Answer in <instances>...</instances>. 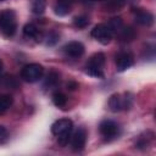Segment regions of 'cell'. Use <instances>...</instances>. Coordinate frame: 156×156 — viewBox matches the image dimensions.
<instances>
[{
    "label": "cell",
    "instance_id": "cell-1",
    "mask_svg": "<svg viewBox=\"0 0 156 156\" xmlns=\"http://www.w3.org/2000/svg\"><path fill=\"white\" fill-rule=\"evenodd\" d=\"M17 22L16 15L12 10L7 9L0 12V30L5 37H12L16 33Z\"/></svg>",
    "mask_w": 156,
    "mask_h": 156
},
{
    "label": "cell",
    "instance_id": "cell-2",
    "mask_svg": "<svg viewBox=\"0 0 156 156\" xmlns=\"http://www.w3.org/2000/svg\"><path fill=\"white\" fill-rule=\"evenodd\" d=\"M104 66H105V55L102 52L94 54L85 65V73L95 78H104Z\"/></svg>",
    "mask_w": 156,
    "mask_h": 156
},
{
    "label": "cell",
    "instance_id": "cell-3",
    "mask_svg": "<svg viewBox=\"0 0 156 156\" xmlns=\"http://www.w3.org/2000/svg\"><path fill=\"white\" fill-rule=\"evenodd\" d=\"M44 74V68L39 63H29L21 69V78L28 83L38 82Z\"/></svg>",
    "mask_w": 156,
    "mask_h": 156
},
{
    "label": "cell",
    "instance_id": "cell-4",
    "mask_svg": "<svg viewBox=\"0 0 156 156\" xmlns=\"http://www.w3.org/2000/svg\"><path fill=\"white\" fill-rule=\"evenodd\" d=\"M91 37L95 38L99 43L106 45V44H108L111 41V39L113 37V32L111 30V28L107 24L100 23V24H96L91 29Z\"/></svg>",
    "mask_w": 156,
    "mask_h": 156
},
{
    "label": "cell",
    "instance_id": "cell-5",
    "mask_svg": "<svg viewBox=\"0 0 156 156\" xmlns=\"http://www.w3.org/2000/svg\"><path fill=\"white\" fill-rule=\"evenodd\" d=\"M110 110L113 112H118L122 110H127L132 106V98H128V95H121V94H113L108 100Z\"/></svg>",
    "mask_w": 156,
    "mask_h": 156
},
{
    "label": "cell",
    "instance_id": "cell-6",
    "mask_svg": "<svg viewBox=\"0 0 156 156\" xmlns=\"http://www.w3.org/2000/svg\"><path fill=\"white\" fill-rule=\"evenodd\" d=\"M99 132L106 139H113L118 135L119 127L116 122H113L111 119H105L99 124Z\"/></svg>",
    "mask_w": 156,
    "mask_h": 156
},
{
    "label": "cell",
    "instance_id": "cell-7",
    "mask_svg": "<svg viewBox=\"0 0 156 156\" xmlns=\"http://www.w3.org/2000/svg\"><path fill=\"white\" fill-rule=\"evenodd\" d=\"M73 129V123L68 118H61L52 123L51 132L55 135H62V134H71Z\"/></svg>",
    "mask_w": 156,
    "mask_h": 156
},
{
    "label": "cell",
    "instance_id": "cell-8",
    "mask_svg": "<svg viewBox=\"0 0 156 156\" xmlns=\"http://www.w3.org/2000/svg\"><path fill=\"white\" fill-rule=\"evenodd\" d=\"M71 146L74 151H80L83 150V147L85 146V141H87V130L84 128H78L73 135H71Z\"/></svg>",
    "mask_w": 156,
    "mask_h": 156
},
{
    "label": "cell",
    "instance_id": "cell-9",
    "mask_svg": "<svg viewBox=\"0 0 156 156\" xmlns=\"http://www.w3.org/2000/svg\"><path fill=\"white\" fill-rule=\"evenodd\" d=\"M134 63L133 56L129 52H119L116 56V68L118 72H123L126 69H128L129 67H132Z\"/></svg>",
    "mask_w": 156,
    "mask_h": 156
},
{
    "label": "cell",
    "instance_id": "cell-10",
    "mask_svg": "<svg viewBox=\"0 0 156 156\" xmlns=\"http://www.w3.org/2000/svg\"><path fill=\"white\" fill-rule=\"evenodd\" d=\"M63 51L67 56L78 58L84 54V45L79 41H69L63 46Z\"/></svg>",
    "mask_w": 156,
    "mask_h": 156
},
{
    "label": "cell",
    "instance_id": "cell-11",
    "mask_svg": "<svg viewBox=\"0 0 156 156\" xmlns=\"http://www.w3.org/2000/svg\"><path fill=\"white\" fill-rule=\"evenodd\" d=\"M135 20L141 26H151L154 23V16L152 13H150L149 11L146 10H143V9H138L135 10Z\"/></svg>",
    "mask_w": 156,
    "mask_h": 156
},
{
    "label": "cell",
    "instance_id": "cell-12",
    "mask_svg": "<svg viewBox=\"0 0 156 156\" xmlns=\"http://www.w3.org/2000/svg\"><path fill=\"white\" fill-rule=\"evenodd\" d=\"M23 34L28 38H33L37 41H40L43 39V33L33 24V23H27L23 27Z\"/></svg>",
    "mask_w": 156,
    "mask_h": 156
},
{
    "label": "cell",
    "instance_id": "cell-13",
    "mask_svg": "<svg viewBox=\"0 0 156 156\" xmlns=\"http://www.w3.org/2000/svg\"><path fill=\"white\" fill-rule=\"evenodd\" d=\"M119 39L122 41H130L135 38V30L132 27H122L119 30Z\"/></svg>",
    "mask_w": 156,
    "mask_h": 156
},
{
    "label": "cell",
    "instance_id": "cell-14",
    "mask_svg": "<svg viewBox=\"0 0 156 156\" xmlns=\"http://www.w3.org/2000/svg\"><path fill=\"white\" fill-rule=\"evenodd\" d=\"M71 6L69 4H66V2H62V1H57L56 5L54 6V11L57 16H66L71 12Z\"/></svg>",
    "mask_w": 156,
    "mask_h": 156
},
{
    "label": "cell",
    "instance_id": "cell-15",
    "mask_svg": "<svg viewBox=\"0 0 156 156\" xmlns=\"http://www.w3.org/2000/svg\"><path fill=\"white\" fill-rule=\"evenodd\" d=\"M126 0H107V2L104 5L105 11L108 12H113V11H118L119 9L123 7Z\"/></svg>",
    "mask_w": 156,
    "mask_h": 156
},
{
    "label": "cell",
    "instance_id": "cell-16",
    "mask_svg": "<svg viewBox=\"0 0 156 156\" xmlns=\"http://www.w3.org/2000/svg\"><path fill=\"white\" fill-rule=\"evenodd\" d=\"M58 82H60V76H58V73L55 72V71H50V72L48 73V76H46V79H45V87H48V88H54V87H56V85L58 84Z\"/></svg>",
    "mask_w": 156,
    "mask_h": 156
},
{
    "label": "cell",
    "instance_id": "cell-17",
    "mask_svg": "<svg viewBox=\"0 0 156 156\" xmlns=\"http://www.w3.org/2000/svg\"><path fill=\"white\" fill-rule=\"evenodd\" d=\"M13 99L11 95H0V113H4L11 107Z\"/></svg>",
    "mask_w": 156,
    "mask_h": 156
},
{
    "label": "cell",
    "instance_id": "cell-18",
    "mask_svg": "<svg viewBox=\"0 0 156 156\" xmlns=\"http://www.w3.org/2000/svg\"><path fill=\"white\" fill-rule=\"evenodd\" d=\"M52 101H54V104H55L57 107L63 108V107L66 106V104H67V96H66L63 93L56 91V93H54V95H52Z\"/></svg>",
    "mask_w": 156,
    "mask_h": 156
},
{
    "label": "cell",
    "instance_id": "cell-19",
    "mask_svg": "<svg viewBox=\"0 0 156 156\" xmlns=\"http://www.w3.org/2000/svg\"><path fill=\"white\" fill-rule=\"evenodd\" d=\"M46 7V0H32V11L34 13H43Z\"/></svg>",
    "mask_w": 156,
    "mask_h": 156
},
{
    "label": "cell",
    "instance_id": "cell-20",
    "mask_svg": "<svg viewBox=\"0 0 156 156\" xmlns=\"http://www.w3.org/2000/svg\"><path fill=\"white\" fill-rule=\"evenodd\" d=\"M107 26L111 28V30H112L113 34H115V33H117V32L123 27V23H122V20H121L119 17H116V18H112V20L108 22Z\"/></svg>",
    "mask_w": 156,
    "mask_h": 156
},
{
    "label": "cell",
    "instance_id": "cell-21",
    "mask_svg": "<svg viewBox=\"0 0 156 156\" xmlns=\"http://www.w3.org/2000/svg\"><path fill=\"white\" fill-rule=\"evenodd\" d=\"M73 23L78 28H84V27H87L89 24V20H88L87 16H77L73 20Z\"/></svg>",
    "mask_w": 156,
    "mask_h": 156
},
{
    "label": "cell",
    "instance_id": "cell-22",
    "mask_svg": "<svg viewBox=\"0 0 156 156\" xmlns=\"http://www.w3.org/2000/svg\"><path fill=\"white\" fill-rule=\"evenodd\" d=\"M57 40H58V34L55 33V32L49 33V35L46 37V44L48 45H54V44L57 43Z\"/></svg>",
    "mask_w": 156,
    "mask_h": 156
},
{
    "label": "cell",
    "instance_id": "cell-23",
    "mask_svg": "<svg viewBox=\"0 0 156 156\" xmlns=\"http://www.w3.org/2000/svg\"><path fill=\"white\" fill-rule=\"evenodd\" d=\"M6 136H7V132H6V129H5L4 127L0 126V143L4 141V140L6 139Z\"/></svg>",
    "mask_w": 156,
    "mask_h": 156
},
{
    "label": "cell",
    "instance_id": "cell-24",
    "mask_svg": "<svg viewBox=\"0 0 156 156\" xmlns=\"http://www.w3.org/2000/svg\"><path fill=\"white\" fill-rule=\"evenodd\" d=\"M57 1H62V2H66V4L72 5V4H74V2H83V1H85V0H57Z\"/></svg>",
    "mask_w": 156,
    "mask_h": 156
},
{
    "label": "cell",
    "instance_id": "cell-25",
    "mask_svg": "<svg viewBox=\"0 0 156 156\" xmlns=\"http://www.w3.org/2000/svg\"><path fill=\"white\" fill-rule=\"evenodd\" d=\"M95 1H99V0H95Z\"/></svg>",
    "mask_w": 156,
    "mask_h": 156
}]
</instances>
